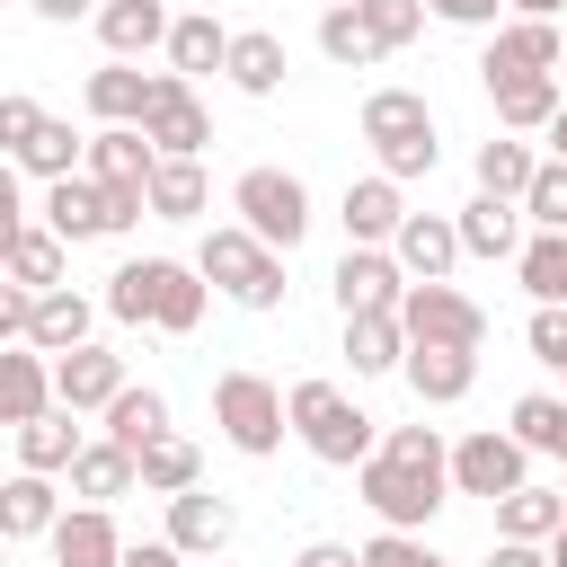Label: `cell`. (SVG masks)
<instances>
[{
	"label": "cell",
	"instance_id": "29",
	"mask_svg": "<svg viewBox=\"0 0 567 567\" xmlns=\"http://www.w3.org/2000/svg\"><path fill=\"white\" fill-rule=\"evenodd\" d=\"M89 443H80V425H71V408H53V416H35V425H18V470H44V478H71V461H80Z\"/></svg>",
	"mask_w": 567,
	"mask_h": 567
},
{
	"label": "cell",
	"instance_id": "54",
	"mask_svg": "<svg viewBox=\"0 0 567 567\" xmlns=\"http://www.w3.org/2000/svg\"><path fill=\"white\" fill-rule=\"evenodd\" d=\"M514 18H558V0H514Z\"/></svg>",
	"mask_w": 567,
	"mask_h": 567
},
{
	"label": "cell",
	"instance_id": "1",
	"mask_svg": "<svg viewBox=\"0 0 567 567\" xmlns=\"http://www.w3.org/2000/svg\"><path fill=\"white\" fill-rule=\"evenodd\" d=\"M443 487H452V443L434 425H390L381 452L354 470V496L381 514V532H425Z\"/></svg>",
	"mask_w": 567,
	"mask_h": 567
},
{
	"label": "cell",
	"instance_id": "2",
	"mask_svg": "<svg viewBox=\"0 0 567 567\" xmlns=\"http://www.w3.org/2000/svg\"><path fill=\"white\" fill-rule=\"evenodd\" d=\"M195 275L213 284V292H230L239 310H275L284 301V257L248 230V221H221V230H204V248H195Z\"/></svg>",
	"mask_w": 567,
	"mask_h": 567
},
{
	"label": "cell",
	"instance_id": "25",
	"mask_svg": "<svg viewBox=\"0 0 567 567\" xmlns=\"http://www.w3.org/2000/svg\"><path fill=\"white\" fill-rule=\"evenodd\" d=\"M168 71H177V80H195V71H230V27L204 18V9H186V18L168 27Z\"/></svg>",
	"mask_w": 567,
	"mask_h": 567
},
{
	"label": "cell",
	"instance_id": "14",
	"mask_svg": "<svg viewBox=\"0 0 567 567\" xmlns=\"http://www.w3.org/2000/svg\"><path fill=\"white\" fill-rule=\"evenodd\" d=\"M523 71H558V18H505L487 35L478 80H523Z\"/></svg>",
	"mask_w": 567,
	"mask_h": 567
},
{
	"label": "cell",
	"instance_id": "31",
	"mask_svg": "<svg viewBox=\"0 0 567 567\" xmlns=\"http://www.w3.org/2000/svg\"><path fill=\"white\" fill-rule=\"evenodd\" d=\"M346 363H354V372H399V363H408V328H399V310H363V319H346Z\"/></svg>",
	"mask_w": 567,
	"mask_h": 567
},
{
	"label": "cell",
	"instance_id": "12",
	"mask_svg": "<svg viewBox=\"0 0 567 567\" xmlns=\"http://www.w3.org/2000/svg\"><path fill=\"white\" fill-rule=\"evenodd\" d=\"M328 284H337V310H346V319H363V310H399V301H408V266H399L390 248H346Z\"/></svg>",
	"mask_w": 567,
	"mask_h": 567
},
{
	"label": "cell",
	"instance_id": "40",
	"mask_svg": "<svg viewBox=\"0 0 567 567\" xmlns=\"http://www.w3.org/2000/svg\"><path fill=\"white\" fill-rule=\"evenodd\" d=\"M204 213V159H159L151 177V221H195Z\"/></svg>",
	"mask_w": 567,
	"mask_h": 567
},
{
	"label": "cell",
	"instance_id": "41",
	"mask_svg": "<svg viewBox=\"0 0 567 567\" xmlns=\"http://www.w3.org/2000/svg\"><path fill=\"white\" fill-rule=\"evenodd\" d=\"M514 443H523V452H549V461H567V399H549V390L514 399Z\"/></svg>",
	"mask_w": 567,
	"mask_h": 567
},
{
	"label": "cell",
	"instance_id": "3",
	"mask_svg": "<svg viewBox=\"0 0 567 567\" xmlns=\"http://www.w3.org/2000/svg\"><path fill=\"white\" fill-rule=\"evenodd\" d=\"M284 408H292V434H301L328 470H363V461L381 452V443H372V416H363L337 381H292V390H284Z\"/></svg>",
	"mask_w": 567,
	"mask_h": 567
},
{
	"label": "cell",
	"instance_id": "6",
	"mask_svg": "<svg viewBox=\"0 0 567 567\" xmlns=\"http://www.w3.org/2000/svg\"><path fill=\"white\" fill-rule=\"evenodd\" d=\"M230 213H239V221L284 257V248H301V230H310V186H301L292 168H239Z\"/></svg>",
	"mask_w": 567,
	"mask_h": 567
},
{
	"label": "cell",
	"instance_id": "16",
	"mask_svg": "<svg viewBox=\"0 0 567 567\" xmlns=\"http://www.w3.org/2000/svg\"><path fill=\"white\" fill-rule=\"evenodd\" d=\"M53 408H62V390H53V354H35V346L0 354V425L18 434V425H35V416H53Z\"/></svg>",
	"mask_w": 567,
	"mask_h": 567
},
{
	"label": "cell",
	"instance_id": "42",
	"mask_svg": "<svg viewBox=\"0 0 567 567\" xmlns=\"http://www.w3.org/2000/svg\"><path fill=\"white\" fill-rule=\"evenodd\" d=\"M204 292H213V284H204L195 266H177V257H168V275H159V319H151V328H168V337H186V328L204 319Z\"/></svg>",
	"mask_w": 567,
	"mask_h": 567
},
{
	"label": "cell",
	"instance_id": "13",
	"mask_svg": "<svg viewBox=\"0 0 567 567\" xmlns=\"http://www.w3.org/2000/svg\"><path fill=\"white\" fill-rule=\"evenodd\" d=\"M53 390H62V408H71V416H106L133 381H124V354L80 346V354H53Z\"/></svg>",
	"mask_w": 567,
	"mask_h": 567
},
{
	"label": "cell",
	"instance_id": "35",
	"mask_svg": "<svg viewBox=\"0 0 567 567\" xmlns=\"http://www.w3.org/2000/svg\"><path fill=\"white\" fill-rule=\"evenodd\" d=\"M159 275H168V257H124V266L106 275V310H115L124 328L159 319Z\"/></svg>",
	"mask_w": 567,
	"mask_h": 567
},
{
	"label": "cell",
	"instance_id": "20",
	"mask_svg": "<svg viewBox=\"0 0 567 567\" xmlns=\"http://www.w3.org/2000/svg\"><path fill=\"white\" fill-rule=\"evenodd\" d=\"M408 390L425 399V408H452V399H470V381H478V354L470 346H408Z\"/></svg>",
	"mask_w": 567,
	"mask_h": 567
},
{
	"label": "cell",
	"instance_id": "44",
	"mask_svg": "<svg viewBox=\"0 0 567 567\" xmlns=\"http://www.w3.org/2000/svg\"><path fill=\"white\" fill-rule=\"evenodd\" d=\"M354 9H363V27H372V44H381V53L416 44V27H425V0H354Z\"/></svg>",
	"mask_w": 567,
	"mask_h": 567
},
{
	"label": "cell",
	"instance_id": "8",
	"mask_svg": "<svg viewBox=\"0 0 567 567\" xmlns=\"http://www.w3.org/2000/svg\"><path fill=\"white\" fill-rule=\"evenodd\" d=\"M399 328H408V346H470V354L487 346V310L470 292H452V284H408Z\"/></svg>",
	"mask_w": 567,
	"mask_h": 567
},
{
	"label": "cell",
	"instance_id": "50",
	"mask_svg": "<svg viewBox=\"0 0 567 567\" xmlns=\"http://www.w3.org/2000/svg\"><path fill=\"white\" fill-rule=\"evenodd\" d=\"M487 567H549V549H540V540H496Z\"/></svg>",
	"mask_w": 567,
	"mask_h": 567
},
{
	"label": "cell",
	"instance_id": "17",
	"mask_svg": "<svg viewBox=\"0 0 567 567\" xmlns=\"http://www.w3.org/2000/svg\"><path fill=\"white\" fill-rule=\"evenodd\" d=\"M390 257L408 266V284H443L452 257H470V248H461V221H443V213H408L399 239H390Z\"/></svg>",
	"mask_w": 567,
	"mask_h": 567
},
{
	"label": "cell",
	"instance_id": "26",
	"mask_svg": "<svg viewBox=\"0 0 567 567\" xmlns=\"http://www.w3.org/2000/svg\"><path fill=\"white\" fill-rule=\"evenodd\" d=\"M151 89H159V80H142L133 62H106V71H89L80 97H89L97 124H142V115H151Z\"/></svg>",
	"mask_w": 567,
	"mask_h": 567
},
{
	"label": "cell",
	"instance_id": "37",
	"mask_svg": "<svg viewBox=\"0 0 567 567\" xmlns=\"http://www.w3.org/2000/svg\"><path fill=\"white\" fill-rule=\"evenodd\" d=\"M230 89H248V97H275L284 89V44L266 27H239L230 35Z\"/></svg>",
	"mask_w": 567,
	"mask_h": 567
},
{
	"label": "cell",
	"instance_id": "5",
	"mask_svg": "<svg viewBox=\"0 0 567 567\" xmlns=\"http://www.w3.org/2000/svg\"><path fill=\"white\" fill-rule=\"evenodd\" d=\"M213 425H221V443H230V452L266 461V452H284L292 408H284V390H275L266 372H221V381H213Z\"/></svg>",
	"mask_w": 567,
	"mask_h": 567
},
{
	"label": "cell",
	"instance_id": "33",
	"mask_svg": "<svg viewBox=\"0 0 567 567\" xmlns=\"http://www.w3.org/2000/svg\"><path fill=\"white\" fill-rule=\"evenodd\" d=\"M514 275H523V292L540 310H567V230H532L523 257H514Z\"/></svg>",
	"mask_w": 567,
	"mask_h": 567
},
{
	"label": "cell",
	"instance_id": "43",
	"mask_svg": "<svg viewBox=\"0 0 567 567\" xmlns=\"http://www.w3.org/2000/svg\"><path fill=\"white\" fill-rule=\"evenodd\" d=\"M186 487H195V443L186 434H159L142 452V496H186Z\"/></svg>",
	"mask_w": 567,
	"mask_h": 567
},
{
	"label": "cell",
	"instance_id": "45",
	"mask_svg": "<svg viewBox=\"0 0 567 567\" xmlns=\"http://www.w3.org/2000/svg\"><path fill=\"white\" fill-rule=\"evenodd\" d=\"M523 213H532L540 230H567V159H540V177H532Z\"/></svg>",
	"mask_w": 567,
	"mask_h": 567
},
{
	"label": "cell",
	"instance_id": "38",
	"mask_svg": "<svg viewBox=\"0 0 567 567\" xmlns=\"http://www.w3.org/2000/svg\"><path fill=\"white\" fill-rule=\"evenodd\" d=\"M319 53H328L337 71H372V62H381V44H372V27H363L354 0H346V9H319Z\"/></svg>",
	"mask_w": 567,
	"mask_h": 567
},
{
	"label": "cell",
	"instance_id": "9",
	"mask_svg": "<svg viewBox=\"0 0 567 567\" xmlns=\"http://www.w3.org/2000/svg\"><path fill=\"white\" fill-rule=\"evenodd\" d=\"M452 487H461V496H487V505H505L514 487H532V452H523L514 434L478 425V434H461V443H452Z\"/></svg>",
	"mask_w": 567,
	"mask_h": 567
},
{
	"label": "cell",
	"instance_id": "23",
	"mask_svg": "<svg viewBox=\"0 0 567 567\" xmlns=\"http://www.w3.org/2000/svg\"><path fill=\"white\" fill-rule=\"evenodd\" d=\"M461 248H470V257H523V204L470 195V204H461Z\"/></svg>",
	"mask_w": 567,
	"mask_h": 567
},
{
	"label": "cell",
	"instance_id": "24",
	"mask_svg": "<svg viewBox=\"0 0 567 567\" xmlns=\"http://www.w3.org/2000/svg\"><path fill=\"white\" fill-rule=\"evenodd\" d=\"M567 532V487H514L505 505H496V540H558Z\"/></svg>",
	"mask_w": 567,
	"mask_h": 567
},
{
	"label": "cell",
	"instance_id": "55",
	"mask_svg": "<svg viewBox=\"0 0 567 567\" xmlns=\"http://www.w3.org/2000/svg\"><path fill=\"white\" fill-rule=\"evenodd\" d=\"M549 142H558V159H567V106H558V124H549Z\"/></svg>",
	"mask_w": 567,
	"mask_h": 567
},
{
	"label": "cell",
	"instance_id": "15",
	"mask_svg": "<svg viewBox=\"0 0 567 567\" xmlns=\"http://www.w3.org/2000/svg\"><path fill=\"white\" fill-rule=\"evenodd\" d=\"M337 221H346V248H390L399 239V221H408V204H399V177H354L346 186V204H337Z\"/></svg>",
	"mask_w": 567,
	"mask_h": 567
},
{
	"label": "cell",
	"instance_id": "19",
	"mask_svg": "<svg viewBox=\"0 0 567 567\" xmlns=\"http://www.w3.org/2000/svg\"><path fill=\"white\" fill-rule=\"evenodd\" d=\"M487 97H496V124H505V133H549V124H558V106H567V89H558V71H523V80H487Z\"/></svg>",
	"mask_w": 567,
	"mask_h": 567
},
{
	"label": "cell",
	"instance_id": "53",
	"mask_svg": "<svg viewBox=\"0 0 567 567\" xmlns=\"http://www.w3.org/2000/svg\"><path fill=\"white\" fill-rule=\"evenodd\" d=\"M27 9H35V18H53V27H71V18H97L106 0H27Z\"/></svg>",
	"mask_w": 567,
	"mask_h": 567
},
{
	"label": "cell",
	"instance_id": "4",
	"mask_svg": "<svg viewBox=\"0 0 567 567\" xmlns=\"http://www.w3.org/2000/svg\"><path fill=\"white\" fill-rule=\"evenodd\" d=\"M363 142L381 151V177H434V159H443V142H434V115H425V97L416 89H372L363 97Z\"/></svg>",
	"mask_w": 567,
	"mask_h": 567
},
{
	"label": "cell",
	"instance_id": "30",
	"mask_svg": "<svg viewBox=\"0 0 567 567\" xmlns=\"http://www.w3.org/2000/svg\"><path fill=\"white\" fill-rule=\"evenodd\" d=\"M53 523H62L53 478H44V470H18V478L0 487V532H9V540H35V532H53Z\"/></svg>",
	"mask_w": 567,
	"mask_h": 567
},
{
	"label": "cell",
	"instance_id": "21",
	"mask_svg": "<svg viewBox=\"0 0 567 567\" xmlns=\"http://www.w3.org/2000/svg\"><path fill=\"white\" fill-rule=\"evenodd\" d=\"M168 0H106L97 9V44H106V62H133V53H151V44H168Z\"/></svg>",
	"mask_w": 567,
	"mask_h": 567
},
{
	"label": "cell",
	"instance_id": "18",
	"mask_svg": "<svg viewBox=\"0 0 567 567\" xmlns=\"http://www.w3.org/2000/svg\"><path fill=\"white\" fill-rule=\"evenodd\" d=\"M168 540H177L186 558H213V549H230V540H239V514H230V496H204V487L168 496Z\"/></svg>",
	"mask_w": 567,
	"mask_h": 567
},
{
	"label": "cell",
	"instance_id": "56",
	"mask_svg": "<svg viewBox=\"0 0 567 567\" xmlns=\"http://www.w3.org/2000/svg\"><path fill=\"white\" fill-rule=\"evenodd\" d=\"M549 567H567V532H558V540H549Z\"/></svg>",
	"mask_w": 567,
	"mask_h": 567
},
{
	"label": "cell",
	"instance_id": "27",
	"mask_svg": "<svg viewBox=\"0 0 567 567\" xmlns=\"http://www.w3.org/2000/svg\"><path fill=\"white\" fill-rule=\"evenodd\" d=\"M0 257H9V284H27V292H62V239H53L44 221H18V230L0 239Z\"/></svg>",
	"mask_w": 567,
	"mask_h": 567
},
{
	"label": "cell",
	"instance_id": "32",
	"mask_svg": "<svg viewBox=\"0 0 567 567\" xmlns=\"http://www.w3.org/2000/svg\"><path fill=\"white\" fill-rule=\"evenodd\" d=\"M142 487V461L124 452V443H89L80 461H71V496H89V505H106V496H133Z\"/></svg>",
	"mask_w": 567,
	"mask_h": 567
},
{
	"label": "cell",
	"instance_id": "22",
	"mask_svg": "<svg viewBox=\"0 0 567 567\" xmlns=\"http://www.w3.org/2000/svg\"><path fill=\"white\" fill-rule=\"evenodd\" d=\"M53 567H124V532L106 523V505H80L53 523Z\"/></svg>",
	"mask_w": 567,
	"mask_h": 567
},
{
	"label": "cell",
	"instance_id": "39",
	"mask_svg": "<svg viewBox=\"0 0 567 567\" xmlns=\"http://www.w3.org/2000/svg\"><path fill=\"white\" fill-rule=\"evenodd\" d=\"M532 177H540V159L505 133V142H478V195H505V204H523L532 195Z\"/></svg>",
	"mask_w": 567,
	"mask_h": 567
},
{
	"label": "cell",
	"instance_id": "47",
	"mask_svg": "<svg viewBox=\"0 0 567 567\" xmlns=\"http://www.w3.org/2000/svg\"><path fill=\"white\" fill-rule=\"evenodd\" d=\"M532 363L567 372V310H532Z\"/></svg>",
	"mask_w": 567,
	"mask_h": 567
},
{
	"label": "cell",
	"instance_id": "49",
	"mask_svg": "<svg viewBox=\"0 0 567 567\" xmlns=\"http://www.w3.org/2000/svg\"><path fill=\"white\" fill-rule=\"evenodd\" d=\"M425 9H434V18H452V27H505V18H496L505 0H425Z\"/></svg>",
	"mask_w": 567,
	"mask_h": 567
},
{
	"label": "cell",
	"instance_id": "34",
	"mask_svg": "<svg viewBox=\"0 0 567 567\" xmlns=\"http://www.w3.org/2000/svg\"><path fill=\"white\" fill-rule=\"evenodd\" d=\"M9 159H18L27 177H44V186H53V177H80V168H89V142H71V124H53V115H44Z\"/></svg>",
	"mask_w": 567,
	"mask_h": 567
},
{
	"label": "cell",
	"instance_id": "7",
	"mask_svg": "<svg viewBox=\"0 0 567 567\" xmlns=\"http://www.w3.org/2000/svg\"><path fill=\"white\" fill-rule=\"evenodd\" d=\"M142 213H151V204H124V195H106L89 168L44 186V230H53L62 248H71V239H115V230H133Z\"/></svg>",
	"mask_w": 567,
	"mask_h": 567
},
{
	"label": "cell",
	"instance_id": "36",
	"mask_svg": "<svg viewBox=\"0 0 567 567\" xmlns=\"http://www.w3.org/2000/svg\"><path fill=\"white\" fill-rule=\"evenodd\" d=\"M159 434H168V399H159L151 381H142V390H124V399L106 408V443H124L133 461H142V452H151Z\"/></svg>",
	"mask_w": 567,
	"mask_h": 567
},
{
	"label": "cell",
	"instance_id": "46",
	"mask_svg": "<svg viewBox=\"0 0 567 567\" xmlns=\"http://www.w3.org/2000/svg\"><path fill=\"white\" fill-rule=\"evenodd\" d=\"M363 567H443V558L425 532H381V540H363Z\"/></svg>",
	"mask_w": 567,
	"mask_h": 567
},
{
	"label": "cell",
	"instance_id": "57",
	"mask_svg": "<svg viewBox=\"0 0 567 567\" xmlns=\"http://www.w3.org/2000/svg\"><path fill=\"white\" fill-rule=\"evenodd\" d=\"M319 9H346V0H319Z\"/></svg>",
	"mask_w": 567,
	"mask_h": 567
},
{
	"label": "cell",
	"instance_id": "48",
	"mask_svg": "<svg viewBox=\"0 0 567 567\" xmlns=\"http://www.w3.org/2000/svg\"><path fill=\"white\" fill-rule=\"evenodd\" d=\"M35 124H44V106H35V97H0V142H9V151H18Z\"/></svg>",
	"mask_w": 567,
	"mask_h": 567
},
{
	"label": "cell",
	"instance_id": "10",
	"mask_svg": "<svg viewBox=\"0 0 567 567\" xmlns=\"http://www.w3.org/2000/svg\"><path fill=\"white\" fill-rule=\"evenodd\" d=\"M89 177H97L106 195H124V204H151V177H159L151 133H142V124H97V133H89Z\"/></svg>",
	"mask_w": 567,
	"mask_h": 567
},
{
	"label": "cell",
	"instance_id": "51",
	"mask_svg": "<svg viewBox=\"0 0 567 567\" xmlns=\"http://www.w3.org/2000/svg\"><path fill=\"white\" fill-rule=\"evenodd\" d=\"M292 567H363V549H346V540H310Z\"/></svg>",
	"mask_w": 567,
	"mask_h": 567
},
{
	"label": "cell",
	"instance_id": "28",
	"mask_svg": "<svg viewBox=\"0 0 567 567\" xmlns=\"http://www.w3.org/2000/svg\"><path fill=\"white\" fill-rule=\"evenodd\" d=\"M89 319H97V310H89L71 284H62V292H35V328H27V346H35V354H80V346H89Z\"/></svg>",
	"mask_w": 567,
	"mask_h": 567
},
{
	"label": "cell",
	"instance_id": "52",
	"mask_svg": "<svg viewBox=\"0 0 567 567\" xmlns=\"http://www.w3.org/2000/svg\"><path fill=\"white\" fill-rule=\"evenodd\" d=\"M124 567H186V549H177V540H133Z\"/></svg>",
	"mask_w": 567,
	"mask_h": 567
},
{
	"label": "cell",
	"instance_id": "11",
	"mask_svg": "<svg viewBox=\"0 0 567 567\" xmlns=\"http://www.w3.org/2000/svg\"><path fill=\"white\" fill-rule=\"evenodd\" d=\"M142 133H151V151H159V159H195V151L213 142V115H204L195 80L159 71V89H151V115H142Z\"/></svg>",
	"mask_w": 567,
	"mask_h": 567
}]
</instances>
